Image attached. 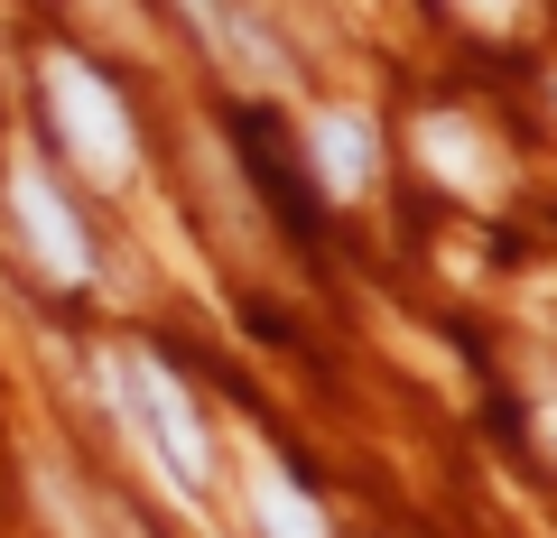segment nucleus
<instances>
[{
  "label": "nucleus",
  "instance_id": "obj_1",
  "mask_svg": "<svg viewBox=\"0 0 557 538\" xmlns=\"http://www.w3.org/2000/svg\"><path fill=\"white\" fill-rule=\"evenodd\" d=\"M102 380H112V399H121V418H131L139 455L168 474V492H177V501H205L214 446H205V418H196V399L177 390V372L149 362V353H112V362H102Z\"/></svg>",
  "mask_w": 557,
  "mask_h": 538
},
{
  "label": "nucleus",
  "instance_id": "obj_2",
  "mask_svg": "<svg viewBox=\"0 0 557 538\" xmlns=\"http://www.w3.org/2000/svg\"><path fill=\"white\" fill-rule=\"evenodd\" d=\"M38 84H47V121H57L65 159H75L94 186H131L139 140H131V112H121V93H112V84H102L84 57H65V47L38 65Z\"/></svg>",
  "mask_w": 557,
  "mask_h": 538
},
{
  "label": "nucleus",
  "instance_id": "obj_3",
  "mask_svg": "<svg viewBox=\"0 0 557 538\" xmlns=\"http://www.w3.org/2000/svg\"><path fill=\"white\" fill-rule=\"evenodd\" d=\"M10 214H20V241H28V260H38L47 279H84L94 270V241H84L75 204L57 196L47 167H10Z\"/></svg>",
  "mask_w": 557,
  "mask_h": 538
},
{
  "label": "nucleus",
  "instance_id": "obj_4",
  "mask_svg": "<svg viewBox=\"0 0 557 538\" xmlns=\"http://www.w3.org/2000/svg\"><path fill=\"white\" fill-rule=\"evenodd\" d=\"M186 20H196V38L214 47V57L233 65V75H251V84H288V65H278V47L260 38L251 20H242L233 0H186Z\"/></svg>",
  "mask_w": 557,
  "mask_h": 538
},
{
  "label": "nucleus",
  "instance_id": "obj_5",
  "mask_svg": "<svg viewBox=\"0 0 557 538\" xmlns=\"http://www.w3.org/2000/svg\"><path fill=\"white\" fill-rule=\"evenodd\" d=\"M307 140H317V167H325V186H335V196H362V186H372V121H354V112H317L307 121Z\"/></svg>",
  "mask_w": 557,
  "mask_h": 538
},
{
  "label": "nucleus",
  "instance_id": "obj_6",
  "mask_svg": "<svg viewBox=\"0 0 557 538\" xmlns=\"http://www.w3.org/2000/svg\"><path fill=\"white\" fill-rule=\"evenodd\" d=\"M418 159L437 167V177H456L465 196H493V149H483L465 121H418Z\"/></svg>",
  "mask_w": 557,
  "mask_h": 538
},
{
  "label": "nucleus",
  "instance_id": "obj_7",
  "mask_svg": "<svg viewBox=\"0 0 557 538\" xmlns=\"http://www.w3.org/2000/svg\"><path fill=\"white\" fill-rule=\"evenodd\" d=\"M251 511H260V538H325V520H317V501H307L298 483L278 474L270 455L251 464Z\"/></svg>",
  "mask_w": 557,
  "mask_h": 538
},
{
  "label": "nucleus",
  "instance_id": "obj_8",
  "mask_svg": "<svg viewBox=\"0 0 557 538\" xmlns=\"http://www.w3.org/2000/svg\"><path fill=\"white\" fill-rule=\"evenodd\" d=\"M465 10H474L483 28H502V20H511V10H520V0H465Z\"/></svg>",
  "mask_w": 557,
  "mask_h": 538
},
{
  "label": "nucleus",
  "instance_id": "obj_9",
  "mask_svg": "<svg viewBox=\"0 0 557 538\" xmlns=\"http://www.w3.org/2000/svg\"><path fill=\"white\" fill-rule=\"evenodd\" d=\"M94 10H112V20H121V0H94Z\"/></svg>",
  "mask_w": 557,
  "mask_h": 538
},
{
  "label": "nucleus",
  "instance_id": "obj_10",
  "mask_svg": "<svg viewBox=\"0 0 557 538\" xmlns=\"http://www.w3.org/2000/svg\"><path fill=\"white\" fill-rule=\"evenodd\" d=\"M548 446H557V409H548Z\"/></svg>",
  "mask_w": 557,
  "mask_h": 538
}]
</instances>
